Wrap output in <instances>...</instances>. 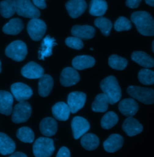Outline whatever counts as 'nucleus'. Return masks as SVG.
Masks as SVG:
<instances>
[{"label": "nucleus", "mask_w": 154, "mask_h": 157, "mask_svg": "<svg viewBox=\"0 0 154 157\" xmlns=\"http://www.w3.org/2000/svg\"><path fill=\"white\" fill-rule=\"evenodd\" d=\"M131 19L141 35L154 36V19L149 13L145 11L135 12L132 14Z\"/></svg>", "instance_id": "f257e3e1"}, {"label": "nucleus", "mask_w": 154, "mask_h": 157, "mask_svg": "<svg viewBox=\"0 0 154 157\" xmlns=\"http://www.w3.org/2000/svg\"><path fill=\"white\" fill-rule=\"evenodd\" d=\"M101 89L108 98L109 103L114 105L122 98L121 88L115 76H110L101 82Z\"/></svg>", "instance_id": "f03ea898"}, {"label": "nucleus", "mask_w": 154, "mask_h": 157, "mask_svg": "<svg viewBox=\"0 0 154 157\" xmlns=\"http://www.w3.org/2000/svg\"><path fill=\"white\" fill-rule=\"evenodd\" d=\"M55 150L54 141L47 137L38 138L33 146L34 155L36 157H50Z\"/></svg>", "instance_id": "7ed1b4c3"}, {"label": "nucleus", "mask_w": 154, "mask_h": 157, "mask_svg": "<svg viewBox=\"0 0 154 157\" xmlns=\"http://www.w3.org/2000/svg\"><path fill=\"white\" fill-rule=\"evenodd\" d=\"M127 93L130 96L146 105L154 103V90L138 86H130Z\"/></svg>", "instance_id": "20e7f679"}, {"label": "nucleus", "mask_w": 154, "mask_h": 157, "mask_svg": "<svg viewBox=\"0 0 154 157\" xmlns=\"http://www.w3.org/2000/svg\"><path fill=\"white\" fill-rule=\"evenodd\" d=\"M16 13L20 17L28 18H38L40 12L30 0H15Z\"/></svg>", "instance_id": "39448f33"}, {"label": "nucleus", "mask_w": 154, "mask_h": 157, "mask_svg": "<svg viewBox=\"0 0 154 157\" xmlns=\"http://www.w3.org/2000/svg\"><path fill=\"white\" fill-rule=\"evenodd\" d=\"M5 54L6 56L16 62H21L27 55V45L22 40H15L6 47Z\"/></svg>", "instance_id": "423d86ee"}, {"label": "nucleus", "mask_w": 154, "mask_h": 157, "mask_svg": "<svg viewBox=\"0 0 154 157\" xmlns=\"http://www.w3.org/2000/svg\"><path fill=\"white\" fill-rule=\"evenodd\" d=\"M31 113L32 108L28 101H19L13 110L12 120L15 123H25L30 117Z\"/></svg>", "instance_id": "0eeeda50"}, {"label": "nucleus", "mask_w": 154, "mask_h": 157, "mask_svg": "<svg viewBox=\"0 0 154 157\" xmlns=\"http://www.w3.org/2000/svg\"><path fill=\"white\" fill-rule=\"evenodd\" d=\"M46 31V25L45 22L38 18H33L27 25V32L31 39L38 41L42 39Z\"/></svg>", "instance_id": "6e6552de"}, {"label": "nucleus", "mask_w": 154, "mask_h": 157, "mask_svg": "<svg viewBox=\"0 0 154 157\" xmlns=\"http://www.w3.org/2000/svg\"><path fill=\"white\" fill-rule=\"evenodd\" d=\"M10 90L13 96L18 101L27 100L33 95L32 89L29 86L21 82L12 84Z\"/></svg>", "instance_id": "1a4fd4ad"}, {"label": "nucleus", "mask_w": 154, "mask_h": 157, "mask_svg": "<svg viewBox=\"0 0 154 157\" xmlns=\"http://www.w3.org/2000/svg\"><path fill=\"white\" fill-rule=\"evenodd\" d=\"M86 95L82 92L74 91L71 93L68 98V105L71 113L75 114L82 109L86 103Z\"/></svg>", "instance_id": "9d476101"}, {"label": "nucleus", "mask_w": 154, "mask_h": 157, "mask_svg": "<svg viewBox=\"0 0 154 157\" xmlns=\"http://www.w3.org/2000/svg\"><path fill=\"white\" fill-rule=\"evenodd\" d=\"M44 69L37 63L30 62L21 69V75L25 78L30 79L40 78L44 75Z\"/></svg>", "instance_id": "9b49d317"}, {"label": "nucleus", "mask_w": 154, "mask_h": 157, "mask_svg": "<svg viewBox=\"0 0 154 157\" xmlns=\"http://www.w3.org/2000/svg\"><path fill=\"white\" fill-rule=\"evenodd\" d=\"M80 76L74 68L66 67L61 71L60 75V83L64 86H71L78 83Z\"/></svg>", "instance_id": "f8f14e48"}, {"label": "nucleus", "mask_w": 154, "mask_h": 157, "mask_svg": "<svg viewBox=\"0 0 154 157\" xmlns=\"http://www.w3.org/2000/svg\"><path fill=\"white\" fill-rule=\"evenodd\" d=\"M71 127L74 137L77 140L89 130L90 126L86 118L77 116L73 118L71 123Z\"/></svg>", "instance_id": "ddd939ff"}, {"label": "nucleus", "mask_w": 154, "mask_h": 157, "mask_svg": "<svg viewBox=\"0 0 154 157\" xmlns=\"http://www.w3.org/2000/svg\"><path fill=\"white\" fill-rule=\"evenodd\" d=\"M87 3L84 0H69L66 4V8L72 18L81 16L87 9Z\"/></svg>", "instance_id": "4468645a"}, {"label": "nucleus", "mask_w": 154, "mask_h": 157, "mask_svg": "<svg viewBox=\"0 0 154 157\" xmlns=\"http://www.w3.org/2000/svg\"><path fill=\"white\" fill-rule=\"evenodd\" d=\"M13 103V95L8 91H0V113L5 116H10L12 111Z\"/></svg>", "instance_id": "2eb2a0df"}, {"label": "nucleus", "mask_w": 154, "mask_h": 157, "mask_svg": "<svg viewBox=\"0 0 154 157\" xmlns=\"http://www.w3.org/2000/svg\"><path fill=\"white\" fill-rule=\"evenodd\" d=\"M57 122L51 117H46L40 121L39 128L40 132L46 137H52L57 131Z\"/></svg>", "instance_id": "dca6fc26"}, {"label": "nucleus", "mask_w": 154, "mask_h": 157, "mask_svg": "<svg viewBox=\"0 0 154 157\" xmlns=\"http://www.w3.org/2000/svg\"><path fill=\"white\" fill-rule=\"evenodd\" d=\"M120 113L127 117H133L138 110V105L133 98H125L119 104Z\"/></svg>", "instance_id": "f3484780"}, {"label": "nucleus", "mask_w": 154, "mask_h": 157, "mask_svg": "<svg viewBox=\"0 0 154 157\" xmlns=\"http://www.w3.org/2000/svg\"><path fill=\"white\" fill-rule=\"evenodd\" d=\"M122 129L128 136L133 137L142 132L143 126L134 118L128 117L125 120Z\"/></svg>", "instance_id": "a211bd4d"}, {"label": "nucleus", "mask_w": 154, "mask_h": 157, "mask_svg": "<svg viewBox=\"0 0 154 157\" xmlns=\"http://www.w3.org/2000/svg\"><path fill=\"white\" fill-rule=\"evenodd\" d=\"M95 29L88 25H74L71 30V33L74 36L81 39H90L93 38L95 36Z\"/></svg>", "instance_id": "6ab92c4d"}, {"label": "nucleus", "mask_w": 154, "mask_h": 157, "mask_svg": "<svg viewBox=\"0 0 154 157\" xmlns=\"http://www.w3.org/2000/svg\"><path fill=\"white\" fill-rule=\"evenodd\" d=\"M123 143V137L117 134L111 135L104 143V149L110 153H113L119 150Z\"/></svg>", "instance_id": "aec40b11"}, {"label": "nucleus", "mask_w": 154, "mask_h": 157, "mask_svg": "<svg viewBox=\"0 0 154 157\" xmlns=\"http://www.w3.org/2000/svg\"><path fill=\"white\" fill-rule=\"evenodd\" d=\"M52 113L56 119L59 121H66L69 117L70 108L66 103L60 101L56 103L52 108Z\"/></svg>", "instance_id": "412c9836"}, {"label": "nucleus", "mask_w": 154, "mask_h": 157, "mask_svg": "<svg viewBox=\"0 0 154 157\" xmlns=\"http://www.w3.org/2000/svg\"><path fill=\"white\" fill-rule=\"evenodd\" d=\"M54 80L49 75H43L38 81V94L43 98L47 97L52 91Z\"/></svg>", "instance_id": "4be33fe9"}, {"label": "nucleus", "mask_w": 154, "mask_h": 157, "mask_svg": "<svg viewBox=\"0 0 154 157\" xmlns=\"http://www.w3.org/2000/svg\"><path fill=\"white\" fill-rule=\"evenodd\" d=\"M15 149L14 141L7 134L0 132V154L3 155L12 154L15 152Z\"/></svg>", "instance_id": "5701e85b"}, {"label": "nucleus", "mask_w": 154, "mask_h": 157, "mask_svg": "<svg viewBox=\"0 0 154 157\" xmlns=\"http://www.w3.org/2000/svg\"><path fill=\"white\" fill-rule=\"evenodd\" d=\"M72 66L78 70L92 68L95 64V59L90 56L81 55L75 57L72 60Z\"/></svg>", "instance_id": "b1692460"}, {"label": "nucleus", "mask_w": 154, "mask_h": 157, "mask_svg": "<svg viewBox=\"0 0 154 157\" xmlns=\"http://www.w3.org/2000/svg\"><path fill=\"white\" fill-rule=\"evenodd\" d=\"M57 45L54 38L46 36L42 41L41 47L38 52V59L44 60L45 58H48L53 54V48Z\"/></svg>", "instance_id": "393cba45"}, {"label": "nucleus", "mask_w": 154, "mask_h": 157, "mask_svg": "<svg viewBox=\"0 0 154 157\" xmlns=\"http://www.w3.org/2000/svg\"><path fill=\"white\" fill-rule=\"evenodd\" d=\"M24 29V24L19 18L10 20L2 27V32L7 35H16Z\"/></svg>", "instance_id": "a878e982"}, {"label": "nucleus", "mask_w": 154, "mask_h": 157, "mask_svg": "<svg viewBox=\"0 0 154 157\" xmlns=\"http://www.w3.org/2000/svg\"><path fill=\"white\" fill-rule=\"evenodd\" d=\"M131 58L135 62L145 68H148L154 67V59L145 52H134L132 54Z\"/></svg>", "instance_id": "bb28decb"}, {"label": "nucleus", "mask_w": 154, "mask_h": 157, "mask_svg": "<svg viewBox=\"0 0 154 157\" xmlns=\"http://www.w3.org/2000/svg\"><path fill=\"white\" fill-rule=\"evenodd\" d=\"M107 7L105 0H92L90 4L89 12L93 16L102 17L105 13Z\"/></svg>", "instance_id": "cd10ccee"}, {"label": "nucleus", "mask_w": 154, "mask_h": 157, "mask_svg": "<svg viewBox=\"0 0 154 157\" xmlns=\"http://www.w3.org/2000/svg\"><path fill=\"white\" fill-rule=\"evenodd\" d=\"M16 13L15 0H3L0 2V13L5 18H9Z\"/></svg>", "instance_id": "c85d7f7f"}, {"label": "nucleus", "mask_w": 154, "mask_h": 157, "mask_svg": "<svg viewBox=\"0 0 154 157\" xmlns=\"http://www.w3.org/2000/svg\"><path fill=\"white\" fill-rule=\"evenodd\" d=\"M109 100L104 93L99 94L96 96L92 105V109L96 113H104L108 108Z\"/></svg>", "instance_id": "c756f323"}, {"label": "nucleus", "mask_w": 154, "mask_h": 157, "mask_svg": "<svg viewBox=\"0 0 154 157\" xmlns=\"http://www.w3.org/2000/svg\"><path fill=\"white\" fill-rule=\"evenodd\" d=\"M82 146L87 151H94L99 145V140L94 134H84L81 140Z\"/></svg>", "instance_id": "7c9ffc66"}, {"label": "nucleus", "mask_w": 154, "mask_h": 157, "mask_svg": "<svg viewBox=\"0 0 154 157\" xmlns=\"http://www.w3.org/2000/svg\"><path fill=\"white\" fill-rule=\"evenodd\" d=\"M16 137L20 141L26 143H31L35 140V134L28 127H22L16 132Z\"/></svg>", "instance_id": "2f4dec72"}, {"label": "nucleus", "mask_w": 154, "mask_h": 157, "mask_svg": "<svg viewBox=\"0 0 154 157\" xmlns=\"http://www.w3.org/2000/svg\"><path fill=\"white\" fill-rule=\"evenodd\" d=\"M119 120L118 116L113 111H109L102 118L101 124L102 128L110 129L114 127Z\"/></svg>", "instance_id": "473e14b6"}, {"label": "nucleus", "mask_w": 154, "mask_h": 157, "mask_svg": "<svg viewBox=\"0 0 154 157\" xmlns=\"http://www.w3.org/2000/svg\"><path fill=\"white\" fill-rule=\"evenodd\" d=\"M95 25L101 30L103 35L105 36H108L110 35L113 24L108 19L104 17H99L95 21Z\"/></svg>", "instance_id": "72a5a7b5"}, {"label": "nucleus", "mask_w": 154, "mask_h": 157, "mask_svg": "<svg viewBox=\"0 0 154 157\" xmlns=\"http://www.w3.org/2000/svg\"><path fill=\"white\" fill-rule=\"evenodd\" d=\"M108 64L113 69L116 70H123L127 67L128 61L125 58L116 55H113L108 58Z\"/></svg>", "instance_id": "f704fd0d"}, {"label": "nucleus", "mask_w": 154, "mask_h": 157, "mask_svg": "<svg viewBox=\"0 0 154 157\" xmlns=\"http://www.w3.org/2000/svg\"><path fill=\"white\" fill-rule=\"evenodd\" d=\"M138 78L139 81L143 85H154V71L148 68L141 69L138 73Z\"/></svg>", "instance_id": "c9c22d12"}, {"label": "nucleus", "mask_w": 154, "mask_h": 157, "mask_svg": "<svg viewBox=\"0 0 154 157\" xmlns=\"http://www.w3.org/2000/svg\"><path fill=\"white\" fill-rule=\"evenodd\" d=\"M131 22L125 17L119 18L115 24V29L117 32L128 31L131 29Z\"/></svg>", "instance_id": "e433bc0d"}, {"label": "nucleus", "mask_w": 154, "mask_h": 157, "mask_svg": "<svg viewBox=\"0 0 154 157\" xmlns=\"http://www.w3.org/2000/svg\"><path fill=\"white\" fill-rule=\"evenodd\" d=\"M65 43L69 47L75 50H81L84 46L82 40L75 36L68 37L66 39Z\"/></svg>", "instance_id": "4c0bfd02"}, {"label": "nucleus", "mask_w": 154, "mask_h": 157, "mask_svg": "<svg viewBox=\"0 0 154 157\" xmlns=\"http://www.w3.org/2000/svg\"><path fill=\"white\" fill-rule=\"evenodd\" d=\"M71 153L69 150L66 147H62L60 149L57 154V157H70Z\"/></svg>", "instance_id": "58836bf2"}, {"label": "nucleus", "mask_w": 154, "mask_h": 157, "mask_svg": "<svg viewBox=\"0 0 154 157\" xmlns=\"http://www.w3.org/2000/svg\"><path fill=\"white\" fill-rule=\"evenodd\" d=\"M141 1V0H127L126 5L130 8L135 9L139 6Z\"/></svg>", "instance_id": "ea45409f"}, {"label": "nucleus", "mask_w": 154, "mask_h": 157, "mask_svg": "<svg viewBox=\"0 0 154 157\" xmlns=\"http://www.w3.org/2000/svg\"><path fill=\"white\" fill-rule=\"evenodd\" d=\"M45 1L46 0H33V2L36 7L40 9H45L46 7Z\"/></svg>", "instance_id": "a19ab883"}, {"label": "nucleus", "mask_w": 154, "mask_h": 157, "mask_svg": "<svg viewBox=\"0 0 154 157\" xmlns=\"http://www.w3.org/2000/svg\"><path fill=\"white\" fill-rule=\"evenodd\" d=\"M10 157H27V156L22 152H13L10 155Z\"/></svg>", "instance_id": "79ce46f5"}, {"label": "nucleus", "mask_w": 154, "mask_h": 157, "mask_svg": "<svg viewBox=\"0 0 154 157\" xmlns=\"http://www.w3.org/2000/svg\"><path fill=\"white\" fill-rule=\"evenodd\" d=\"M145 2L147 4L154 7V0H145Z\"/></svg>", "instance_id": "37998d69"}, {"label": "nucleus", "mask_w": 154, "mask_h": 157, "mask_svg": "<svg viewBox=\"0 0 154 157\" xmlns=\"http://www.w3.org/2000/svg\"><path fill=\"white\" fill-rule=\"evenodd\" d=\"M152 50H153L154 53V40L153 41V42H152Z\"/></svg>", "instance_id": "c03bdc74"}, {"label": "nucleus", "mask_w": 154, "mask_h": 157, "mask_svg": "<svg viewBox=\"0 0 154 157\" xmlns=\"http://www.w3.org/2000/svg\"><path fill=\"white\" fill-rule=\"evenodd\" d=\"M1 72V60H0V73Z\"/></svg>", "instance_id": "a18cd8bd"}]
</instances>
